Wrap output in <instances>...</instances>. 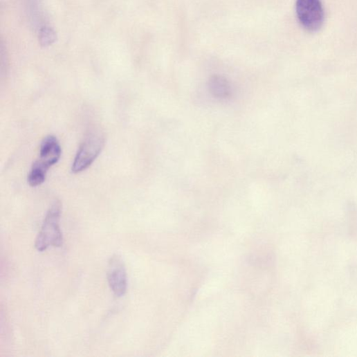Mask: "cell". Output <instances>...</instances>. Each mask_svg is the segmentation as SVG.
<instances>
[{"mask_svg": "<svg viewBox=\"0 0 357 357\" xmlns=\"http://www.w3.org/2000/svg\"><path fill=\"white\" fill-rule=\"evenodd\" d=\"M62 155V149L57 138L54 136H46L42 142L39 158L35 163L48 171L57 163Z\"/></svg>", "mask_w": 357, "mask_h": 357, "instance_id": "5b68a950", "label": "cell"}, {"mask_svg": "<svg viewBox=\"0 0 357 357\" xmlns=\"http://www.w3.org/2000/svg\"><path fill=\"white\" fill-rule=\"evenodd\" d=\"M105 145V137L100 131L88 134L80 145L72 164L73 173H79L91 166L101 154Z\"/></svg>", "mask_w": 357, "mask_h": 357, "instance_id": "7a4b0ae2", "label": "cell"}, {"mask_svg": "<svg viewBox=\"0 0 357 357\" xmlns=\"http://www.w3.org/2000/svg\"><path fill=\"white\" fill-rule=\"evenodd\" d=\"M296 12L300 23L308 31L315 32L322 28L324 12L320 0H297Z\"/></svg>", "mask_w": 357, "mask_h": 357, "instance_id": "3957f363", "label": "cell"}, {"mask_svg": "<svg viewBox=\"0 0 357 357\" xmlns=\"http://www.w3.org/2000/svg\"><path fill=\"white\" fill-rule=\"evenodd\" d=\"M47 171L33 163L28 176V183L30 187H37L44 183Z\"/></svg>", "mask_w": 357, "mask_h": 357, "instance_id": "52a82bcc", "label": "cell"}, {"mask_svg": "<svg viewBox=\"0 0 357 357\" xmlns=\"http://www.w3.org/2000/svg\"><path fill=\"white\" fill-rule=\"evenodd\" d=\"M107 280L111 290L116 297L121 298L126 294L128 286L127 273L121 256L114 255L110 258Z\"/></svg>", "mask_w": 357, "mask_h": 357, "instance_id": "277c9868", "label": "cell"}, {"mask_svg": "<svg viewBox=\"0 0 357 357\" xmlns=\"http://www.w3.org/2000/svg\"><path fill=\"white\" fill-rule=\"evenodd\" d=\"M209 89L216 98L226 100L231 95V86L228 80L221 76H214L209 82Z\"/></svg>", "mask_w": 357, "mask_h": 357, "instance_id": "8992f818", "label": "cell"}, {"mask_svg": "<svg viewBox=\"0 0 357 357\" xmlns=\"http://www.w3.org/2000/svg\"><path fill=\"white\" fill-rule=\"evenodd\" d=\"M61 214L62 204L55 201L48 210L36 238L35 246L38 251H45L51 246H62L63 236L60 226Z\"/></svg>", "mask_w": 357, "mask_h": 357, "instance_id": "6da1fadb", "label": "cell"}]
</instances>
